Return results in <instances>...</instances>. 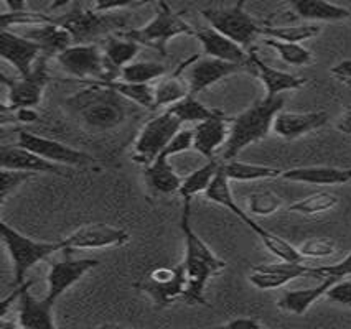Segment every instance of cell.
Returning <instances> with one entry per match:
<instances>
[{
	"instance_id": "cell-1",
	"label": "cell",
	"mask_w": 351,
	"mask_h": 329,
	"mask_svg": "<svg viewBox=\"0 0 351 329\" xmlns=\"http://www.w3.org/2000/svg\"><path fill=\"white\" fill-rule=\"evenodd\" d=\"M190 200H185L182 213L180 227L183 237H185V259H183V267H185L186 275V290L183 295V303L186 304H203L206 306L205 290L208 282L216 277L219 272L226 269V262L219 259L213 250L208 247L205 241L195 233L190 224Z\"/></svg>"
},
{
	"instance_id": "cell-2",
	"label": "cell",
	"mask_w": 351,
	"mask_h": 329,
	"mask_svg": "<svg viewBox=\"0 0 351 329\" xmlns=\"http://www.w3.org/2000/svg\"><path fill=\"white\" fill-rule=\"evenodd\" d=\"M125 101L108 84L89 83L88 88L68 97L66 105L84 127L93 132H108L124 124Z\"/></svg>"
},
{
	"instance_id": "cell-3",
	"label": "cell",
	"mask_w": 351,
	"mask_h": 329,
	"mask_svg": "<svg viewBox=\"0 0 351 329\" xmlns=\"http://www.w3.org/2000/svg\"><path fill=\"white\" fill-rule=\"evenodd\" d=\"M284 104L282 96L264 97L231 119L230 137L223 147L221 161L234 160L249 145L266 139L272 130L276 116L284 109Z\"/></svg>"
},
{
	"instance_id": "cell-4",
	"label": "cell",
	"mask_w": 351,
	"mask_h": 329,
	"mask_svg": "<svg viewBox=\"0 0 351 329\" xmlns=\"http://www.w3.org/2000/svg\"><path fill=\"white\" fill-rule=\"evenodd\" d=\"M195 31L197 30L189 22H185V18L180 14L171 10V7L165 0H160L154 18L147 25L141 28H130V30L125 31H117V34L129 40H134L141 47L154 48L162 56H165L167 44L171 38L180 35L195 36Z\"/></svg>"
},
{
	"instance_id": "cell-5",
	"label": "cell",
	"mask_w": 351,
	"mask_h": 329,
	"mask_svg": "<svg viewBox=\"0 0 351 329\" xmlns=\"http://www.w3.org/2000/svg\"><path fill=\"white\" fill-rule=\"evenodd\" d=\"M0 234H2L3 246H5L10 255L15 287L25 283L27 274L30 272V269H34L36 263L50 257L55 252L61 250L60 242L34 241V239L19 233L17 229H14L7 222H0Z\"/></svg>"
},
{
	"instance_id": "cell-6",
	"label": "cell",
	"mask_w": 351,
	"mask_h": 329,
	"mask_svg": "<svg viewBox=\"0 0 351 329\" xmlns=\"http://www.w3.org/2000/svg\"><path fill=\"white\" fill-rule=\"evenodd\" d=\"M182 125L180 119H177L169 111L150 119L141 130L136 144H134L132 160L144 166L152 163L155 158L167 148V145L173 139L175 133L182 129Z\"/></svg>"
},
{
	"instance_id": "cell-7",
	"label": "cell",
	"mask_w": 351,
	"mask_h": 329,
	"mask_svg": "<svg viewBox=\"0 0 351 329\" xmlns=\"http://www.w3.org/2000/svg\"><path fill=\"white\" fill-rule=\"evenodd\" d=\"M55 60L69 76L86 83H104L109 79L104 51L95 43H75Z\"/></svg>"
},
{
	"instance_id": "cell-8",
	"label": "cell",
	"mask_w": 351,
	"mask_h": 329,
	"mask_svg": "<svg viewBox=\"0 0 351 329\" xmlns=\"http://www.w3.org/2000/svg\"><path fill=\"white\" fill-rule=\"evenodd\" d=\"M202 15L210 23L211 28L218 30L232 42L241 44L243 48L251 47L259 35H263V27L256 22L244 9L231 7V9H205Z\"/></svg>"
},
{
	"instance_id": "cell-9",
	"label": "cell",
	"mask_w": 351,
	"mask_h": 329,
	"mask_svg": "<svg viewBox=\"0 0 351 329\" xmlns=\"http://www.w3.org/2000/svg\"><path fill=\"white\" fill-rule=\"evenodd\" d=\"M138 288L160 308L170 306L175 302H182L186 290L185 267L180 263L173 269H169V267L155 269L142 280Z\"/></svg>"
},
{
	"instance_id": "cell-10",
	"label": "cell",
	"mask_w": 351,
	"mask_h": 329,
	"mask_svg": "<svg viewBox=\"0 0 351 329\" xmlns=\"http://www.w3.org/2000/svg\"><path fill=\"white\" fill-rule=\"evenodd\" d=\"M19 145L32 150L36 155L43 157L45 160L51 161V163L61 166H88L96 161V158L89 153L64 145L63 142L36 135L34 132H27V130H22L19 133Z\"/></svg>"
},
{
	"instance_id": "cell-11",
	"label": "cell",
	"mask_w": 351,
	"mask_h": 329,
	"mask_svg": "<svg viewBox=\"0 0 351 329\" xmlns=\"http://www.w3.org/2000/svg\"><path fill=\"white\" fill-rule=\"evenodd\" d=\"M130 241V234L121 227H112L106 224L83 226L64 237L61 244V250H99L111 249V247H122Z\"/></svg>"
},
{
	"instance_id": "cell-12",
	"label": "cell",
	"mask_w": 351,
	"mask_h": 329,
	"mask_svg": "<svg viewBox=\"0 0 351 329\" xmlns=\"http://www.w3.org/2000/svg\"><path fill=\"white\" fill-rule=\"evenodd\" d=\"M3 86L9 89L10 109L35 107L42 101L45 88L48 84V66L47 56H42L36 61L34 71L28 76H20L19 79H9L2 75Z\"/></svg>"
},
{
	"instance_id": "cell-13",
	"label": "cell",
	"mask_w": 351,
	"mask_h": 329,
	"mask_svg": "<svg viewBox=\"0 0 351 329\" xmlns=\"http://www.w3.org/2000/svg\"><path fill=\"white\" fill-rule=\"evenodd\" d=\"M63 252L64 257L53 263L47 277L48 288L45 296H47L48 300H51L53 303H56V300H58L68 288H71L76 282H80L89 270L96 269V267L99 265V260L97 259H75L71 255L73 252Z\"/></svg>"
},
{
	"instance_id": "cell-14",
	"label": "cell",
	"mask_w": 351,
	"mask_h": 329,
	"mask_svg": "<svg viewBox=\"0 0 351 329\" xmlns=\"http://www.w3.org/2000/svg\"><path fill=\"white\" fill-rule=\"evenodd\" d=\"M313 267L305 262H280L276 263H261L254 265L249 274V283L259 290H276L285 287L292 280L300 277H312Z\"/></svg>"
},
{
	"instance_id": "cell-15",
	"label": "cell",
	"mask_w": 351,
	"mask_h": 329,
	"mask_svg": "<svg viewBox=\"0 0 351 329\" xmlns=\"http://www.w3.org/2000/svg\"><path fill=\"white\" fill-rule=\"evenodd\" d=\"M246 70V66L238 63H230V61L213 58V56H193L190 63L189 70V86L190 94L197 96L203 92L205 89L215 86L221 79L230 78V76L236 75Z\"/></svg>"
},
{
	"instance_id": "cell-16",
	"label": "cell",
	"mask_w": 351,
	"mask_h": 329,
	"mask_svg": "<svg viewBox=\"0 0 351 329\" xmlns=\"http://www.w3.org/2000/svg\"><path fill=\"white\" fill-rule=\"evenodd\" d=\"M56 22L68 28L77 43H89L93 38H97L99 35L108 34L109 30H114L117 25H121L119 18L112 17L111 14H99L93 9L71 12Z\"/></svg>"
},
{
	"instance_id": "cell-17",
	"label": "cell",
	"mask_w": 351,
	"mask_h": 329,
	"mask_svg": "<svg viewBox=\"0 0 351 329\" xmlns=\"http://www.w3.org/2000/svg\"><path fill=\"white\" fill-rule=\"evenodd\" d=\"M0 56L14 66L19 76H28L34 71L36 61L42 58V48L34 40L2 30L0 35Z\"/></svg>"
},
{
	"instance_id": "cell-18",
	"label": "cell",
	"mask_w": 351,
	"mask_h": 329,
	"mask_svg": "<svg viewBox=\"0 0 351 329\" xmlns=\"http://www.w3.org/2000/svg\"><path fill=\"white\" fill-rule=\"evenodd\" d=\"M34 282H25L17 287L19 290V316L17 324L22 329H55V318H53V306L55 303L43 298H35L30 293V287Z\"/></svg>"
},
{
	"instance_id": "cell-19",
	"label": "cell",
	"mask_w": 351,
	"mask_h": 329,
	"mask_svg": "<svg viewBox=\"0 0 351 329\" xmlns=\"http://www.w3.org/2000/svg\"><path fill=\"white\" fill-rule=\"evenodd\" d=\"M326 122H328V114L325 111L289 112L282 109L276 116L272 132L284 140H295L322 129Z\"/></svg>"
},
{
	"instance_id": "cell-20",
	"label": "cell",
	"mask_w": 351,
	"mask_h": 329,
	"mask_svg": "<svg viewBox=\"0 0 351 329\" xmlns=\"http://www.w3.org/2000/svg\"><path fill=\"white\" fill-rule=\"evenodd\" d=\"M230 122L223 112L198 122L193 127V150L208 160L215 158V153L224 147L230 137Z\"/></svg>"
},
{
	"instance_id": "cell-21",
	"label": "cell",
	"mask_w": 351,
	"mask_h": 329,
	"mask_svg": "<svg viewBox=\"0 0 351 329\" xmlns=\"http://www.w3.org/2000/svg\"><path fill=\"white\" fill-rule=\"evenodd\" d=\"M0 165L7 170H20V172L30 173H53V174H64L63 166L51 163L45 160L43 157L36 155L35 152L28 150L22 145H3L0 150Z\"/></svg>"
},
{
	"instance_id": "cell-22",
	"label": "cell",
	"mask_w": 351,
	"mask_h": 329,
	"mask_svg": "<svg viewBox=\"0 0 351 329\" xmlns=\"http://www.w3.org/2000/svg\"><path fill=\"white\" fill-rule=\"evenodd\" d=\"M195 36L202 43L203 51L206 56H213V58L230 61V63H238L243 66H251L249 64V53L246 48L232 42L231 38L219 34L215 28H202V30L195 31Z\"/></svg>"
},
{
	"instance_id": "cell-23",
	"label": "cell",
	"mask_w": 351,
	"mask_h": 329,
	"mask_svg": "<svg viewBox=\"0 0 351 329\" xmlns=\"http://www.w3.org/2000/svg\"><path fill=\"white\" fill-rule=\"evenodd\" d=\"M249 64H251V68H254L257 78L266 88V97L282 96V92L297 91V89L304 88L307 84V79L269 66L254 51L249 53Z\"/></svg>"
},
{
	"instance_id": "cell-24",
	"label": "cell",
	"mask_w": 351,
	"mask_h": 329,
	"mask_svg": "<svg viewBox=\"0 0 351 329\" xmlns=\"http://www.w3.org/2000/svg\"><path fill=\"white\" fill-rule=\"evenodd\" d=\"M284 180L293 183H305L315 186H337L351 181V168H338V166H297V168L284 170Z\"/></svg>"
},
{
	"instance_id": "cell-25",
	"label": "cell",
	"mask_w": 351,
	"mask_h": 329,
	"mask_svg": "<svg viewBox=\"0 0 351 329\" xmlns=\"http://www.w3.org/2000/svg\"><path fill=\"white\" fill-rule=\"evenodd\" d=\"M23 36L38 43L40 48H42V55L47 56V58H50V56L56 58L60 53H63L66 48L75 44V38L69 34L68 28H64L56 20L45 23V25L28 28Z\"/></svg>"
},
{
	"instance_id": "cell-26",
	"label": "cell",
	"mask_w": 351,
	"mask_h": 329,
	"mask_svg": "<svg viewBox=\"0 0 351 329\" xmlns=\"http://www.w3.org/2000/svg\"><path fill=\"white\" fill-rule=\"evenodd\" d=\"M138 50H141V44L134 42V40L125 38L119 34L109 35L103 48L109 75L108 81L119 78L122 68L128 66L136 60Z\"/></svg>"
},
{
	"instance_id": "cell-27",
	"label": "cell",
	"mask_w": 351,
	"mask_h": 329,
	"mask_svg": "<svg viewBox=\"0 0 351 329\" xmlns=\"http://www.w3.org/2000/svg\"><path fill=\"white\" fill-rule=\"evenodd\" d=\"M144 180L149 188L162 194L178 193L183 183V178L175 172L170 158L165 153H160L152 163L144 166Z\"/></svg>"
},
{
	"instance_id": "cell-28",
	"label": "cell",
	"mask_w": 351,
	"mask_h": 329,
	"mask_svg": "<svg viewBox=\"0 0 351 329\" xmlns=\"http://www.w3.org/2000/svg\"><path fill=\"white\" fill-rule=\"evenodd\" d=\"M297 17L308 22H340L351 17V10L328 0H287Z\"/></svg>"
},
{
	"instance_id": "cell-29",
	"label": "cell",
	"mask_w": 351,
	"mask_h": 329,
	"mask_svg": "<svg viewBox=\"0 0 351 329\" xmlns=\"http://www.w3.org/2000/svg\"><path fill=\"white\" fill-rule=\"evenodd\" d=\"M337 280V277H326L318 283L317 287L312 288H300V290H291L285 291V293L279 298V308L280 310L292 313V315H305L310 310L313 303H317L318 300L324 298L328 288L333 285Z\"/></svg>"
},
{
	"instance_id": "cell-30",
	"label": "cell",
	"mask_w": 351,
	"mask_h": 329,
	"mask_svg": "<svg viewBox=\"0 0 351 329\" xmlns=\"http://www.w3.org/2000/svg\"><path fill=\"white\" fill-rule=\"evenodd\" d=\"M230 183H231V180L226 176V173H224L221 165H219L218 173H216V176L213 178V181H211V185L208 186V189L205 191V194H203V196H205L208 201L215 202V205H219V206H223L224 209L231 211L234 216H238L241 221H243L244 224L249 227V224H251L254 219L249 216L246 211H244L238 205V202H236L234 196H232Z\"/></svg>"
},
{
	"instance_id": "cell-31",
	"label": "cell",
	"mask_w": 351,
	"mask_h": 329,
	"mask_svg": "<svg viewBox=\"0 0 351 329\" xmlns=\"http://www.w3.org/2000/svg\"><path fill=\"white\" fill-rule=\"evenodd\" d=\"M221 168L231 181H259V180H272V178L282 176L284 170L276 168V166L246 163L239 160L221 161Z\"/></svg>"
},
{
	"instance_id": "cell-32",
	"label": "cell",
	"mask_w": 351,
	"mask_h": 329,
	"mask_svg": "<svg viewBox=\"0 0 351 329\" xmlns=\"http://www.w3.org/2000/svg\"><path fill=\"white\" fill-rule=\"evenodd\" d=\"M183 68H185V64H182L171 76L165 75L158 81L157 86L154 88L155 107H169V105L178 103L190 94L189 81H185L180 76Z\"/></svg>"
},
{
	"instance_id": "cell-33",
	"label": "cell",
	"mask_w": 351,
	"mask_h": 329,
	"mask_svg": "<svg viewBox=\"0 0 351 329\" xmlns=\"http://www.w3.org/2000/svg\"><path fill=\"white\" fill-rule=\"evenodd\" d=\"M249 229L261 239L263 246L279 260H285V262H305V259L302 257V254L299 252V247L292 246L291 242H287L285 239L267 231L266 227L259 226L256 221H252L249 224Z\"/></svg>"
},
{
	"instance_id": "cell-34",
	"label": "cell",
	"mask_w": 351,
	"mask_h": 329,
	"mask_svg": "<svg viewBox=\"0 0 351 329\" xmlns=\"http://www.w3.org/2000/svg\"><path fill=\"white\" fill-rule=\"evenodd\" d=\"M219 165H221V160H216V158H211L208 160L205 165L199 166L198 170H195L193 173H190L189 176L183 178L182 188L178 191V194L183 198V201L190 200L197 194H205V191L208 189V186L211 185L213 178L218 173Z\"/></svg>"
},
{
	"instance_id": "cell-35",
	"label": "cell",
	"mask_w": 351,
	"mask_h": 329,
	"mask_svg": "<svg viewBox=\"0 0 351 329\" xmlns=\"http://www.w3.org/2000/svg\"><path fill=\"white\" fill-rule=\"evenodd\" d=\"M103 84H108L114 91H117L124 99L136 103L141 107L149 109V111H155V92L150 84H137V83H128L122 79H112L104 81Z\"/></svg>"
},
{
	"instance_id": "cell-36",
	"label": "cell",
	"mask_w": 351,
	"mask_h": 329,
	"mask_svg": "<svg viewBox=\"0 0 351 329\" xmlns=\"http://www.w3.org/2000/svg\"><path fill=\"white\" fill-rule=\"evenodd\" d=\"M167 111L173 114L177 119H180L182 124H186V122H195V124H198V122L210 119V117L221 112L218 111V109L206 107V105L199 103L193 94H189L186 97H183L182 101H178V103L169 105Z\"/></svg>"
},
{
	"instance_id": "cell-37",
	"label": "cell",
	"mask_w": 351,
	"mask_h": 329,
	"mask_svg": "<svg viewBox=\"0 0 351 329\" xmlns=\"http://www.w3.org/2000/svg\"><path fill=\"white\" fill-rule=\"evenodd\" d=\"M338 206V196L333 193H326V191H318V193L308 194V196L302 198V200L292 202L289 206V211L302 216H317V214L328 213Z\"/></svg>"
},
{
	"instance_id": "cell-38",
	"label": "cell",
	"mask_w": 351,
	"mask_h": 329,
	"mask_svg": "<svg viewBox=\"0 0 351 329\" xmlns=\"http://www.w3.org/2000/svg\"><path fill=\"white\" fill-rule=\"evenodd\" d=\"M167 75V68L155 61H132L128 66L122 68L119 78L128 83L150 84L155 79H160Z\"/></svg>"
},
{
	"instance_id": "cell-39",
	"label": "cell",
	"mask_w": 351,
	"mask_h": 329,
	"mask_svg": "<svg viewBox=\"0 0 351 329\" xmlns=\"http://www.w3.org/2000/svg\"><path fill=\"white\" fill-rule=\"evenodd\" d=\"M264 43L267 47H271L272 50H276L279 58L284 63L291 64V66H308L313 63V55L312 51L307 48L302 47V43H291V42H280L276 38H267L264 40Z\"/></svg>"
},
{
	"instance_id": "cell-40",
	"label": "cell",
	"mask_w": 351,
	"mask_h": 329,
	"mask_svg": "<svg viewBox=\"0 0 351 329\" xmlns=\"http://www.w3.org/2000/svg\"><path fill=\"white\" fill-rule=\"evenodd\" d=\"M322 28L318 25H295V27H263V35L267 38H276L280 42L302 43L315 38Z\"/></svg>"
},
{
	"instance_id": "cell-41",
	"label": "cell",
	"mask_w": 351,
	"mask_h": 329,
	"mask_svg": "<svg viewBox=\"0 0 351 329\" xmlns=\"http://www.w3.org/2000/svg\"><path fill=\"white\" fill-rule=\"evenodd\" d=\"M280 208H282V200L276 193H272V191L263 189L249 194L246 213L249 216L252 214V216L267 218L276 214Z\"/></svg>"
},
{
	"instance_id": "cell-42",
	"label": "cell",
	"mask_w": 351,
	"mask_h": 329,
	"mask_svg": "<svg viewBox=\"0 0 351 329\" xmlns=\"http://www.w3.org/2000/svg\"><path fill=\"white\" fill-rule=\"evenodd\" d=\"M55 22V18L48 17V15L36 14V12H7L2 14V30H9L10 27H38L45 23Z\"/></svg>"
},
{
	"instance_id": "cell-43",
	"label": "cell",
	"mask_w": 351,
	"mask_h": 329,
	"mask_svg": "<svg viewBox=\"0 0 351 329\" xmlns=\"http://www.w3.org/2000/svg\"><path fill=\"white\" fill-rule=\"evenodd\" d=\"M299 252L305 260H318L328 259L337 252V244L332 239L326 237H315L308 239L299 246Z\"/></svg>"
},
{
	"instance_id": "cell-44",
	"label": "cell",
	"mask_w": 351,
	"mask_h": 329,
	"mask_svg": "<svg viewBox=\"0 0 351 329\" xmlns=\"http://www.w3.org/2000/svg\"><path fill=\"white\" fill-rule=\"evenodd\" d=\"M35 173L20 172V170H7L2 168V183H0V202L5 205L9 196L14 191H17L23 183L34 178Z\"/></svg>"
},
{
	"instance_id": "cell-45",
	"label": "cell",
	"mask_w": 351,
	"mask_h": 329,
	"mask_svg": "<svg viewBox=\"0 0 351 329\" xmlns=\"http://www.w3.org/2000/svg\"><path fill=\"white\" fill-rule=\"evenodd\" d=\"M191 148H193V129H180L175 133V137L170 140V144L167 145V148L162 153H165L167 157L171 158L175 155H180L183 152H189Z\"/></svg>"
},
{
	"instance_id": "cell-46",
	"label": "cell",
	"mask_w": 351,
	"mask_h": 329,
	"mask_svg": "<svg viewBox=\"0 0 351 329\" xmlns=\"http://www.w3.org/2000/svg\"><path fill=\"white\" fill-rule=\"evenodd\" d=\"M325 298L335 304H340V306L351 308V280H337L328 288Z\"/></svg>"
},
{
	"instance_id": "cell-47",
	"label": "cell",
	"mask_w": 351,
	"mask_h": 329,
	"mask_svg": "<svg viewBox=\"0 0 351 329\" xmlns=\"http://www.w3.org/2000/svg\"><path fill=\"white\" fill-rule=\"evenodd\" d=\"M145 2V0H95L93 3V10L99 12V14H109L112 10H121L125 7L137 5V3Z\"/></svg>"
},
{
	"instance_id": "cell-48",
	"label": "cell",
	"mask_w": 351,
	"mask_h": 329,
	"mask_svg": "<svg viewBox=\"0 0 351 329\" xmlns=\"http://www.w3.org/2000/svg\"><path fill=\"white\" fill-rule=\"evenodd\" d=\"M223 326L232 329H259L264 328V323L261 319H257L256 316H239V318L226 321Z\"/></svg>"
},
{
	"instance_id": "cell-49",
	"label": "cell",
	"mask_w": 351,
	"mask_h": 329,
	"mask_svg": "<svg viewBox=\"0 0 351 329\" xmlns=\"http://www.w3.org/2000/svg\"><path fill=\"white\" fill-rule=\"evenodd\" d=\"M330 73H332L337 79L343 81V83L351 84V58L343 60V61H340V63L335 64L332 70H330Z\"/></svg>"
},
{
	"instance_id": "cell-50",
	"label": "cell",
	"mask_w": 351,
	"mask_h": 329,
	"mask_svg": "<svg viewBox=\"0 0 351 329\" xmlns=\"http://www.w3.org/2000/svg\"><path fill=\"white\" fill-rule=\"evenodd\" d=\"M12 111H15V120L23 122V124H32L38 119V112L35 111V107H19Z\"/></svg>"
},
{
	"instance_id": "cell-51",
	"label": "cell",
	"mask_w": 351,
	"mask_h": 329,
	"mask_svg": "<svg viewBox=\"0 0 351 329\" xmlns=\"http://www.w3.org/2000/svg\"><path fill=\"white\" fill-rule=\"evenodd\" d=\"M338 130L343 133H348V135L351 133V107L343 114L340 122H338Z\"/></svg>"
},
{
	"instance_id": "cell-52",
	"label": "cell",
	"mask_w": 351,
	"mask_h": 329,
	"mask_svg": "<svg viewBox=\"0 0 351 329\" xmlns=\"http://www.w3.org/2000/svg\"><path fill=\"white\" fill-rule=\"evenodd\" d=\"M9 7V12H22L27 10V0H3Z\"/></svg>"
},
{
	"instance_id": "cell-53",
	"label": "cell",
	"mask_w": 351,
	"mask_h": 329,
	"mask_svg": "<svg viewBox=\"0 0 351 329\" xmlns=\"http://www.w3.org/2000/svg\"><path fill=\"white\" fill-rule=\"evenodd\" d=\"M69 2H71V0H51L50 10H60V9H63V7H66Z\"/></svg>"
},
{
	"instance_id": "cell-54",
	"label": "cell",
	"mask_w": 351,
	"mask_h": 329,
	"mask_svg": "<svg viewBox=\"0 0 351 329\" xmlns=\"http://www.w3.org/2000/svg\"><path fill=\"white\" fill-rule=\"evenodd\" d=\"M246 2H247V0H238V2H236V7H239V9H244Z\"/></svg>"
},
{
	"instance_id": "cell-55",
	"label": "cell",
	"mask_w": 351,
	"mask_h": 329,
	"mask_svg": "<svg viewBox=\"0 0 351 329\" xmlns=\"http://www.w3.org/2000/svg\"><path fill=\"white\" fill-rule=\"evenodd\" d=\"M350 10H351V9H350Z\"/></svg>"
}]
</instances>
